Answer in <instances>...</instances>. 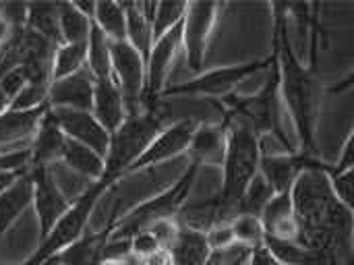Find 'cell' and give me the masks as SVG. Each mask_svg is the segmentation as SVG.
I'll return each mask as SVG.
<instances>
[{
    "label": "cell",
    "mask_w": 354,
    "mask_h": 265,
    "mask_svg": "<svg viewBox=\"0 0 354 265\" xmlns=\"http://www.w3.org/2000/svg\"><path fill=\"white\" fill-rule=\"evenodd\" d=\"M197 125L199 122L193 120V118H183V120H176L174 125H170V127H164L158 133V137L147 145V149L127 170V176L135 174L139 170L160 166V164H164L168 160H174L180 154H185L189 149V143H191V137H193Z\"/></svg>",
    "instance_id": "30bf717a"
},
{
    "label": "cell",
    "mask_w": 354,
    "mask_h": 265,
    "mask_svg": "<svg viewBox=\"0 0 354 265\" xmlns=\"http://www.w3.org/2000/svg\"><path fill=\"white\" fill-rule=\"evenodd\" d=\"M330 164L319 162L317 158L303 156L299 152L292 154H261L259 174L270 183L274 193L290 191L297 179L305 170H330Z\"/></svg>",
    "instance_id": "8fae6325"
},
{
    "label": "cell",
    "mask_w": 354,
    "mask_h": 265,
    "mask_svg": "<svg viewBox=\"0 0 354 265\" xmlns=\"http://www.w3.org/2000/svg\"><path fill=\"white\" fill-rule=\"evenodd\" d=\"M274 191L270 187V183L257 172V176L249 183V187L245 189L239 208H236V216H261L263 208L268 205V201L272 199Z\"/></svg>",
    "instance_id": "83f0119b"
},
{
    "label": "cell",
    "mask_w": 354,
    "mask_h": 265,
    "mask_svg": "<svg viewBox=\"0 0 354 265\" xmlns=\"http://www.w3.org/2000/svg\"><path fill=\"white\" fill-rule=\"evenodd\" d=\"M139 265H172V259H170V251L160 247L158 251L145 255L143 259H139Z\"/></svg>",
    "instance_id": "60d3db41"
},
{
    "label": "cell",
    "mask_w": 354,
    "mask_h": 265,
    "mask_svg": "<svg viewBox=\"0 0 354 265\" xmlns=\"http://www.w3.org/2000/svg\"><path fill=\"white\" fill-rule=\"evenodd\" d=\"M110 187L112 185L106 181L89 183V187L71 203L68 212L54 224V228L48 232V237L39 243V249L21 265H44L52 257H56L60 251H64L66 247L77 243L85 235V228L89 224V218H91L102 193L108 191Z\"/></svg>",
    "instance_id": "5b68a950"
},
{
    "label": "cell",
    "mask_w": 354,
    "mask_h": 265,
    "mask_svg": "<svg viewBox=\"0 0 354 265\" xmlns=\"http://www.w3.org/2000/svg\"><path fill=\"white\" fill-rule=\"evenodd\" d=\"M64 133L60 131V127L56 125L50 108L44 114V118L39 120L37 129H35V137L33 143L29 147V168H50L56 162H60L62 158V149H64Z\"/></svg>",
    "instance_id": "9a60e30c"
},
{
    "label": "cell",
    "mask_w": 354,
    "mask_h": 265,
    "mask_svg": "<svg viewBox=\"0 0 354 265\" xmlns=\"http://www.w3.org/2000/svg\"><path fill=\"white\" fill-rule=\"evenodd\" d=\"M33 201V179L27 170L0 195V237Z\"/></svg>",
    "instance_id": "d6986e66"
},
{
    "label": "cell",
    "mask_w": 354,
    "mask_h": 265,
    "mask_svg": "<svg viewBox=\"0 0 354 265\" xmlns=\"http://www.w3.org/2000/svg\"><path fill=\"white\" fill-rule=\"evenodd\" d=\"M87 71L93 79H110L112 62H110V39L91 23L89 39H87Z\"/></svg>",
    "instance_id": "d4e9b609"
},
{
    "label": "cell",
    "mask_w": 354,
    "mask_h": 265,
    "mask_svg": "<svg viewBox=\"0 0 354 265\" xmlns=\"http://www.w3.org/2000/svg\"><path fill=\"white\" fill-rule=\"evenodd\" d=\"M172 265H207L212 249L207 245L205 232L180 226L176 239L168 247Z\"/></svg>",
    "instance_id": "ac0fdd59"
},
{
    "label": "cell",
    "mask_w": 354,
    "mask_h": 265,
    "mask_svg": "<svg viewBox=\"0 0 354 265\" xmlns=\"http://www.w3.org/2000/svg\"><path fill=\"white\" fill-rule=\"evenodd\" d=\"M266 235L272 232L276 226L295 220V205H292V193L284 191V193H274L272 199L268 201V205L263 208L261 216H259Z\"/></svg>",
    "instance_id": "f1b7e54d"
},
{
    "label": "cell",
    "mask_w": 354,
    "mask_h": 265,
    "mask_svg": "<svg viewBox=\"0 0 354 265\" xmlns=\"http://www.w3.org/2000/svg\"><path fill=\"white\" fill-rule=\"evenodd\" d=\"M183 25V23H180ZM176 25L160 39L153 42L151 52L145 62V89L141 106L143 110H156L162 91L168 87V75L172 71V62L183 48V27Z\"/></svg>",
    "instance_id": "ba28073f"
},
{
    "label": "cell",
    "mask_w": 354,
    "mask_h": 265,
    "mask_svg": "<svg viewBox=\"0 0 354 265\" xmlns=\"http://www.w3.org/2000/svg\"><path fill=\"white\" fill-rule=\"evenodd\" d=\"M205 239H207V245H209L212 253L222 251V249L230 247L232 243H236L234 235H232V228H230V222H220V224L212 226L205 232Z\"/></svg>",
    "instance_id": "e575fe53"
},
{
    "label": "cell",
    "mask_w": 354,
    "mask_h": 265,
    "mask_svg": "<svg viewBox=\"0 0 354 265\" xmlns=\"http://www.w3.org/2000/svg\"><path fill=\"white\" fill-rule=\"evenodd\" d=\"M110 62H112V79L116 81L124 98L127 116L139 112L143 89H145L143 58L127 42H110Z\"/></svg>",
    "instance_id": "9c48e42d"
},
{
    "label": "cell",
    "mask_w": 354,
    "mask_h": 265,
    "mask_svg": "<svg viewBox=\"0 0 354 265\" xmlns=\"http://www.w3.org/2000/svg\"><path fill=\"white\" fill-rule=\"evenodd\" d=\"M230 228L234 235V241L247 247H257L263 245V224L257 216H234L230 220Z\"/></svg>",
    "instance_id": "4dcf8cb0"
},
{
    "label": "cell",
    "mask_w": 354,
    "mask_h": 265,
    "mask_svg": "<svg viewBox=\"0 0 354 265\" xmlns=\"http://www.w3.org/2000/svg\"><path fill=\"white\" fill-rule=\"evenodd\" d=\"M253 247L241 245V243H232L230 247L212 253L209 264L212 265H247L249 257H251Z\"/></svg>",
    "instance_id": "1f68e13d"
},
{
    "label": "cell",
    "mask_w": 354,
    "mask_h": 265,
    "mask_svg": "<svg viewBox=\"0 0 354 265\" xmlns=\"http://www.w3.org/2000/svg\"><path fill=\"white\" fill-rule=\"evenodd\" d=\"M354 166V137L348 135L344 147H342V156L338 158L336 166H332V170L328 174H340V172H346V170H353Z\"/></svg>",
    "instance_id": "f35d334b"
},
{
    "label": "cell",
    "mask_w": 354,
    "mask_h": 265,
    "mask_svg": "<svg viewBox=\"0 0 354 265\" xmlns=\"http://www.w3.org/2000/svg\"><path fill=\"white\" fill-rule=\"evenodd\" d=\"M56 125L64 133V137L87 145L89 149L97 152L104 160L110 145V133L100 125V120L91 112L81 110H62V108H50Z\"/></svg>",
    "instance_id": "4fadbf2b"
},
{
    "label": "cell",
    "mask_w": 354,
    "mask_h": 265,
    "mask_svg": "<svg viewBox=\"0 0 354 265\" xmlns=\"http://www.w3.org/2000/svg\"><path fill=\"white\" fill-rule=\"evenodd\" d=\"M106 241H108V228L95 235L85 232L77 243L60 251L50 262L56 265H102Z\"/></svg>",
    "instance_id": "ffe728a7"
},
{
    "label": "cell",
    "mask_w": 354,
    "mask_h": 265,
    "mask_svg": "<svg viewBox=\"0 0 354 265\" xmlns=\"http://www.w3.org/2000/svg\"><path fill=\"white\" fill-rule=\"evenodd\" d=\"M328 181H330V189L336 195V199L342 205H346L348 210H353V170H346L340 174H328Z\"/></svg>",
    "instance_id": "d6a6232c"
},
{
    "label": "cell",
    "mask_w": 354,
    "mask_h": 265,
    "mask_svg": "<svg viewBox=\"0 0 354 265\" xmlns=\"http://www.w3.org/2000/svg\"><path fill=\"white\" fill-rule=\"evenodd\" d=\"M274 54L280 73V98L292 116L299 139V154L315 158V122L319 108V95L315 85L317 81L313 77V71L301 62L297 50L292 48L286 23V4H274Z\"/></svg>",
    "instance_id": "6da1fadb"
},
{
    "label": "cell",
    "mask_w": 354,
    "mask_h": 265,
    "mask_svg": "<svg viewBox=\"0 0 354 265\" xmlns=\"http://www.w3.org/2000/svg\"><path fill=\"white\" fill-rule=\"evenodd\" d=\"M226 129L228 122L222 125H203L199 122L191 143H189V158L199 168L201 166H222L224 152H226Z\"/></svg>",
    "instance_id": "2e32d148"
},
{
    "label": "cell",
    "mask_w": 354,
    "mask_h": 265,
    "mask_svg": "<svg viewBox=\"0 0 354 265\" xmlns=\"http://www.w3.org/2000/svg\"><path fill=\"white\" fill-rule=\"evenodd\" d=\"M87 68V44H60L52 60V81Z\"/></svg>",
    "instance_id": "4316f807"
},
{
    "label": "cell",
    "mask_w": 354,
    "mask_h": 265,
    "mask_svg": "<svg viewBox=\"0 0 354 265\" xmlns=\"http://www.w3.org/2000/svg\"><path fill=\"white\" fill-rule=\"evenodd\" d=\"M178 228H180V224H178L176 218H166V220H160V222L151 224V226L147 228V232H151V237L158 241L160 247L168 249V247L172 245V241L176 239Z\"/></svg>",
    "instance_id": "836d02e7"
},
{
    "label": "cell",
    "mask_w": 354,
    "mask_h": 265,
    "mask_svg": "<svg viewBox=\"0 0 354 265\" xmlns=\"http://www.w3.org/2000/svg\"><path fill=\"white\" fill-rule=\"evenodd\" d=\"M33 179V203L39 222V237L41 241L54 228V224L68 212L71 201L58 189L50 168H29Z\"/></svg>",
    "instance_id": "7c38bea8"
},
{
    "label": "cell",
    "mask_w": 354,
    "mask_h": 265,
    "mask_svg": "<svg viewBox=\"0 0 354 265\" xmlns=\"http://www.w3.org/2000/svg\"><path fill=\"white\" fill-rule=\"evenodd\" d=\"M25 27L39 33L56 46L62 44L58 31V4H29Z\"/></svg>",
    "instance_id": "484cf974"
},
{
    "label": "cell",
    "mask_w": 354,
    "mask_h": 265,
    "mask_svg": "<svg viewBox=\"0 0 354 265\" xmlns=\"http://www.w3.org/2000/svg\"><path fill=\"white\" fill-rule=\"evenodd\" d=\"M25 85H27V79H25V73L21 66L12 68L0 77V91L8 98V102H12Z\"/></svg>",
    "instance_id": "d590c367"
},
{
    "label": "cell",
    "mask_w": 354,
    "mask_h": 265,
    "mask_svg": "<svg viewBox=\"0 0 354 265\" xmlns=\"http://www.w3.org/2000/svg\"><path fill=\"white\" fill-rule=\"evenodd\" d=\"M247 265H284L280 264L263 245H257V247H253V251H251V257H249V262Z\"/></svg>",
    "instance_id": "ab89813d"
},
{
    "label": "cell",
    "mask_w": 354,
    "mask_h": 265,
    "mask_svg": "<svg viewBox=\"0 0 354 265\" xmlns=\"http://www.w3.org/2000/svg\"><path fill=\"white\" fill-rule=\"evenodd\" d=\"M220 4L216 2H187L183 17V50L187 56L189 68L199 75L203 73L205 52L212 37V31L218 21Z\"/></svg>",
    "instance_id": "52a82bcc"
},
{
    "label": "cell",
    "mask_w": 354,
    "mask_h": 265,
    "mask_svg": "<svg viewBox=\"0 0 354 265\" xmlns=\"http://www.w3.org/2000/svg\"><path fill=\"white\" fill-rule=\"evenodd\" d=\"M129 249H131V255H133V257L143 259L145 255H149V253L158 251V249H160V245H158V241L151 237V232L141 230V232H137L135 237H131V239H129Z\"/></svg>",
    "instance_id": "8d00e7d4"
},
{
    "label": "cell",
    "mask_w": 354,
    "mask_h": 265,
    "mask_svg": "<svg viewBox=\"0 0 354 265\" xmlns=\"http://www.w3.org/2000/svg\"><path fill=\"white\" fill-rule=\"evenodd\" d=\"M48 104L33 108V110H6L0 114V145L2 143H17L31 133H35L39 120L48 112Z\"/></svg>",
    "instance_id": "44dd1931"
},
{
    "label": "cell",
    "mask_w": 354,
    "mask_h": 265,
    "mask_svg": "<svg viewBox=\"0 0 354 265\" xmlns=\"http://www.w3.org/2000/svg\"><path fill=\"white\" fill-rule=\"evenodd\" d=\"M261 137L249 127L230 120L226 129V152L222 162V187L218 197L220 222H230L236 216L239 201L249 183L259 172Z\"/></svg>",
    "instance_id": "7a4b0ae2"
},
{
    "label": "cell",
    "mask_w": 354,
    "mask_h": 265,
    "mask_svg": "<svg viewBox=\"0 0 354 265\" xmlns=\"http://www.w3.org/2000/svg\"><path fill=\"white\" fill-rule=\"evenodd\" d=\"M91 114L100 120V125L112 135L122 120L127 118V106L124 98L116 85V81L110 79H95L93 81V104Z\"/></svg>",
    "instance_id": "e0dca14e"
},
{
    "label": "cell",
    "mask_w": 354,
    "mask_h": 265,
    "mask_svg": "<svg viewBox=\"0 0 354 265\" xmlns=\"http://www.w3.org/2000/svg\"><path fill=\"white\" fill-rule=\"evenodd\" d=\"M60 162L66 164L77 174L89 179V183L102 181L104 170H106V160L97 152L89 149L87 145H81V143H77V141H73L68 137L64 141V149H62Z\"/></svg>",
    "instance_id": "7402d4cb"
},
{
    "label": "cell",
    "mask_w": 354,
    "mask_h": 265,
    "mask_svg": "<svg viewBox=\"0 0 354 265\" xmlns=\"http://www.w3.org/2000/svg\"><path fill=\"white\" fill-rule=\"evenodd\" d=\"M0 8H2V4H0Z\"/></svg>",
    "instance_id": "ee69618b"
},
{
    "label": "cell",
    "mask_w": 354,
    "mask_h": 265,
    "mask_svg": "<svg viewBox=\"0 0 354 265\" xmlns=\"http://www.w3.org/2000/svg\"><path fill=\"white\" fill-rule=\"evenodd\" d=\"M270 64H272V56H268L263 60H249V62H241V64L220 66V68H214L207 73L203 71L191 81L168 85L162 91L160 100L178 98V95H218V93L226 95V93H232L236 83L249 79L251 75L268 71Z\"/></svg>",
    "instance_id": "8992f818"
},
{
    "label": "cell",
    "mask_w": 354,
    "mask_h": 265,
    "mask_svg": "<svg viewBox=\"0 0 354 265\" xmlns=\"http://www.w3.org/2000/svg\"><path fill=\"white\" fill-rule=\"evenodd\" d=\"M209 265H212V264H209Z\"/></svg>",
    "instance_id": "bcb514c9"
},
{
    "label": "cell",
    "mask_w": 354,
    "mask_h": 265,
    "mask_svg": "<svg viewBox=\"0 0 354 265\" xmlns=\"http://www.w3.org/2000/svg\"><path fill=\"white\" fill-rule=\"evenodd\" d=\"M207 265H209V264H207Z\"/></svg>",
    "instance_id": "f6af8a7d"
},
{
    "label": "cell",
    "mask_w": 354,
    "mask_h": 265,
    "mask_svg": "<svg viewBox=\"0 0 354 265\" xmlns=\"http://www.w3.org/2000/svg\"><path fill=\"white\" fill-rule=\"evenodd\" d=\"M199 170L201 168L195 162H189V168L180 174V179L172 187H168L166 191L135 205L120 218L112 216L110 222L106 224L108 241H129L131 237H135L141 230H147L151 224H156L160 220L176 218L193 191Z\"/></svg>",
    "instance_id": "3957f363"
},
{
    "label": "cell",
    "mask_w": 354,
    "mask_h": 265,
    "mask_svg": "<svg viewBox=\"0 0 354 265\" xmlns=\"http://www.w3.org/2000/svg\"><path fill=\"white\" fill-rule=\"evenodd\" d=\"M8 106H10L8 98L0 91V114H2V112H6V110H8Z\"/></svg>",
    "instance_id": "7bdbcfd3"
},
{
    "label": "cell",
    "mask_w": 354,
    "mask_h": 265,
    "mask_svg": "<svg viewBox=\"0 0 354 265\" xmlns=\"http://www.w3.org/2000/svg\"><path fill=\"white\" fill-rule=\"evenodd\" d=\"M58 31L62 44H87L91 19L73 2H58Z\"/></svg>",
    "instance_id": "603a6c76"
},
{
    "label": "cell",
    "mask_w": 354,
    "mask_h": 265,
    "mask_svg": "<svg viewBox=\"0 0 354 265\" xmlns=\"http://www.w3.org/2000/svg\"><path fill=\"white\" fill-rule=\"evenodd\" d=\"M102 265H139V259L133 255H127V257H118V259H104Z\"/></svg>",
    "instance_id": "b9f144b4"
},
{
    "label": "cell",
    "mask_w": 354,
    "mask_h": 265,
    "mask_svg": "<svg viewBox=\"0 0 354 265\" xmlns=\"http://www.w3.org/2000/svg\"><path fill=\"white\" fill-rule=\"evenodd\" d=\"M164 129V122L156 110H141L129 114L122 125L110 135V145L106 154V170L102 181L112 187L127 176V170L135 164V160L147 149V145L158 137Z\"/></svg>",
    "instance_id": "277c9868"
},
{
    "label": "cell",
    "mask_w": 354,
    "mask_h": 265,
    "mask_svg": "<svg viewBox=\"0 0 354 265\" xmlns=\"http://www.w3.org/2000/svg\"><path fill=\"white\" fill-rule=\"evenodd\" d=\"M185 10H187V2H158L153 19H151L153 42L160 39L164 33H168L170 29H174L176 25L183 23Z\"/></svg>",
    "instance_id": "f546056e"
},
{
    "label": "cell",
    "mask_w": 354,
    "mask_h": 265,
    "mask_svg": "<svg viewBox=\"0 0 354 265\" xmlns=\"http://www.w3.org/2000/svg\"><path fill=\"white\" fill-rule=\"evenodd\" d=\"M29 149H17L0 156V172L8 170H27L29 168Z\"/></svg>",
    "instance_id": "74e56055"
},
{
    "label": "cell",
    "mask_w": 354,
    "mask_h": 265,
    "mask_svg": "<svg viewBox=\"0 0 354 265\" xmlns=\"http://www.w3.org/2000/svg\"><path fill=\"white\" fill-rule=\"evenodd\" d=\"M93 77L87 68L56 79L48 87V106L50 108H62V110H81L91 112L93 104Z\"/></svg>",
    "instance_id": "5bb4252c"
},
{
    "label": "cell",
    "mask_w": 354,
    "mask_h": 265,
    "mask_svg": "<svg viewBox=\"0 0 354 265\" xmlns=\"http://www.w3.org/2000/svg\"><path fill=\"white\" fill-rule=\"evenodd\" d=\"M91 23L110 42H124L127 37V15L124 6L118 2H95Z\"/></svg>",
    "instance_id": "cb8c5ba5"
}]
</instances>
